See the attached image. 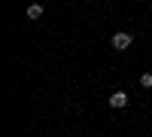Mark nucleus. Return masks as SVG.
<instances>
[{
    "label": "nucleus",
    "instance_id": "obj_1",
    "mask_svg": "<svg viewBox=\"0 0 152 137\" xmlns=\"http://www.w3.org/2000/svg\"><path fill=\"white\" fill-rule=\"evenodd\" d=\"M110 46L116 49V52H125V49L134 46V34L131 31H116V34L110 37Z\"/></svg>",
    "mask_w": 152,
    "mask_h": 137
},
{
    "label": "nucleus",
    "instance_id": "obj_2",
    "mask_svg": "<svg viewBox=\"0 0 152 137\" xmlns=\"http://www.w3.org/2000/svg\"><path fill=\"white\" fill-rule=\"evenodd\" d=\"M107 104H110L113 110H125V107L131 104V95H128V92H122V89H116V92L107 97Z\"/></svg>",
    "mask_w": 152,
    "mask_h": 137
},
{
    "label": "nucleus",
    "instance_id": "obj_3",
    "mask_svg": "<svg viewBox=\"0 0 152 137\" xmlns=\"http://www.w3.org/2000/svg\"><path fill=\"white\" fill-rule=\"evenodd\" d=\"M43 12H46V6L40 3V0H34V3L28 6V18H31V21H37V18H43Z\"/></svg>",
    "mask_w": 152,
    "mask_h": 137
},
{
    "label": "nucleus",
    "instance_id": "obj_4",
    "mask_svg": "<svg viewBox=\"0 0 152 137\" xmlns=\"http://www.w3.org/2000/svg\"><path fill=\"white\" fill-rule=\"evenodd\" d=\"M140 89H149V92H152V70L140 73Z\"/></svg>",
    "mask_w": 152,
    "mask_h": 137
},
{
    "label": "nucleus",
    "instance_id": "obj_5",
    "mask_svg": "<svg viewBox=\"0 0 152 137\" xmlns=\"http://www.w3.org/2000/svg\"><path fill=\"white\" fill-rule=\"evenodd\" d=\"M31 3H34V0H31Z\"/></svg>",
    "mask_w": 152,
    "mask_h": 137
}]
</instances>
